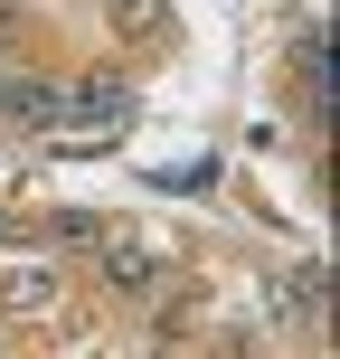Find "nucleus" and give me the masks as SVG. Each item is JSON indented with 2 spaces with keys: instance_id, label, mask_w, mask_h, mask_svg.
Returning <instances> with one entry per match:
<instances>
[{
  "instance_id": "4",
  "label": "nucleus",
  "mask_w": 340,
  "mask_h": 359,
  "mask_svg": "<svg viewBox=\"0 0 340 359\" xmlns=\"http://www.w3.org/2000/svg\"><path fill=\"white\" fill-rule=\"evenodd\" d=\"M0 67H10V57H0Z\"/></svg>"
},
{
  "instance_id": "1",
  "label": "nucleus",
  "mask_w": 340,
  "mask_h": 359,
  "mask_svg": "<svg viewBox=\"0 0 340 359\" xmlns=\"http://www.w3.org/2000/svg\"><path fill=\"white\" fill-rule=\"evenodd\" d=\"M132 123V86L123 76H76L67 86V104H57V142H114V133Z\"/></svg>"
},
{
  "instance_id": "3",
  "label": "nucleus",
  "mask_w": 340,
  "mask_h": 359,
  "mask_svg": "<svg viewBox=\"0 0 340 359\" xmlns=\"http://www.w3.org/2000/svg\"><path fill=\"white\" fill-rule=\"evenodd\" d=\"M170 284H179L170 246H142V236H104V293H114V303H161Z\"/></svg>"
},
{
  "instance_id": "2",
  "label": "nucleus",
  "mask_w": 340,
  "mask_h": 359,
  "mask_svg": "<svg viewBox=\"0 0 340 359\" xmlns=\"http://www.w3.org/2000/svg\"><path fill=\"white\" fill-rule=\"evenodd\" d=\"M57 104H67V86L38 67H0V142H38V133H57Z\"/></svg>"
}]
</instances>
